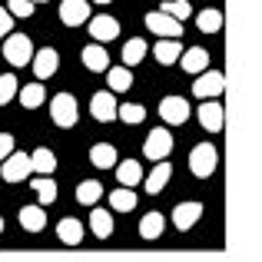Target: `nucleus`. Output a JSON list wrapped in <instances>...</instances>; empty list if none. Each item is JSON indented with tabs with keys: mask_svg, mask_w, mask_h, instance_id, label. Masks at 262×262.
<instances>
[{
	"mask_svg": "<svg viewBox=\"0 0 262 262\" xmlns=\"http://www.w3.org/2000/svg\"><path fill=\"white\" fill-rule=\"evenodd\" d=\"M90 229H93V236L110 239L113 236V216H110L106 209H100V206H93V212H90Z\"/></svg>",
	"mask_w": 262,
	"mask_h": 262,
	"instance_id": "nucleus-24",
	"label": "nucleus"
},
{
	"mask_svg": "<svg viewBox=\"0 0 262 262\" xmlns=\"http://www.w3.org/2000/svg\"><path fill=\"white\" fill-rule=\"evenodd\" d=\"M90 37H93V43H110V40H116L120 37V20L106 17V13L93 17L90 20Z\"/></svg>",
	"mask_w": 262,
	"mask_h": 262,
	"instance_id": "nucleus-11",
	"label": "nucleus"
},
{
	"mask_svg": "<svg viewBox=\"0 0 262 262\" xmlns=\"http://www.w3.org/2000/svg\"><path fill=\"white\" fill-rule=\"evenodd\" d=\"M146 27L156 33L160 40H179L183 37V24L179 20H173L169 13H163V10H149L146 13Z\"/></svg>",
	"mask_w": 262,
	"mask_h": 262,
	"instance_id": "nucleus-5",
	"label": "nucleus"
},
{
	"mask_svg": "<svg viewBox=\"0 0 262 262\" xmlns=\"http://www.w3.org/2000/svg\"><path fill=\"white\" fill-rule=\"evenodd\" d=\"M116 179H120V186L123 189H133L136 183H143V166L136 160H123V163H116Z\"/></svg>",
	"mask_w": 262,
	"mask_h": 262,
	"instance_id": "nucleus-17",
	"label": "nucleus"
},
{
	"mask_svg": "<svg viewBox=\"0 0 262 262\" xmlns=\"http://www.w3.org/2000/svg\"><path fill=\"white\" fill-rule=\"evenodd\" d=\"M83 67H86V70H93V73H106L110 70V53H106V47H103V43L83 47Z\"/></svg>",
	"mask_w": 262,
	"mask_h": 262,
	"instance_id": "nucleus-15",
	"label": "nucleus"
},
{
	"mask_svg": "<svg viewBox=\"0 0 262 262\" xmlns=\"http://www.w3.org/2000/svg\"><path fill=\"white\" fill-rule=\"evenodd\" d=\"M146 40H140V37H133V40H126L123 43V67H136L143 57H146Z\"/></svg>",
	"mask_w": 262,
	"mask_h": 262,
	"instance_id": "nucleus-28",
	"label": "nucleus"
},
{
	"mask_svg": "<svg viewBox=\"0 0 262 262\" xmlns=\"http://www.w3.org/2000/svg\"><path fill=\"white\" fill-rule=\"evenodd\" d=\"M30 163H33V176H53V169H57V156H53V149H47V146L33 149Z\"/></svg>",
	"mask_w": 262,
	"mask_h": 262,
	"instance_id": "nucleus-19",
	"label": "nucleus"
},
{
	"mask_svg": "<svg viewBox=\"0 0 262 262\" xmlns=\"http://www.w3.org/2000/svg\"><path fill=\"white\" fill-rule=\"evenodd\" d=\"M160 120L169 123V126H183V123L189 120V103H186L183 96H166V100L160 103Z\"/></svg>",
	"mask_w": 262,
	"mask_h": 262,
	"instance_id": "nucleus-9",
	"label": "nucleus"
},
{
	"mask_svg": "<svg viewBox=\"0 0 262 262\" xmlns=\"http://www.w3.org/2000/svg\"><path fill=\"white\" fill-rule=\"evenodd\" d=\"M20 226H24L27 232H40L47 226V209L43 206H24V209H20Z\"/></svg>",
	"mask_w": 262,
	"mask_h": 262,
	"instance_id": "nucleus-23",
	"label": "nucleus"
},
{
	"mask_svg": "<svg viewBox=\"0 0 262 262\" xmlns=\"http://www.w3.org/2000/svg\"><path fill=\"white\" fill-rule=\"evenodd\" d=\"M13 153H17V149H13V136L10 133H0V163H7Z\"/></svg>",
	"mask_w": 262,
	"mask_h": 262,
	"instance_id": "nucleus-37",
	"label": "nucleus"
},
{
	"mask_svg": "<svg viewBox=\"0 0 262 262\" xmlns=\"http://www.w3.org/2000/svg\"><path fill=\"white\" fill-rule=\"evenodd\" d=\"M179 60H183L186 73H206V70H209V53H206L203 47H189Z\"/></svg>",
	"mask_w": 262,
	"mask_h": 262,
	"instance_id": "nucleus-22",
	"label": "nucleus"
},
{
	"mask_svg": "<svg viewBox=\"0 0 262 262\" xmlns=\"http://www.w3.org/2000/svg\"><path fill=\"white\" fill-rule=\"evenodd\" d=\"M33 4H47V0H33Z\"/></svg>",
	"mask_w": 262,
	"mask_h": 262,
	"instance_id": "nucleus-41",
	"label": "nucleus"
},
{
	"mask_svg": "<svg viewBox=\"0 0 262 262\" xmlns=\"http://www.w3.org/2000/svg\"><path fill=\"white\" fill-rule=\"evenodd\" d=\"M110 206H113L116 212H129V209H136V192L133 189H113L110 192Z\"/></svg>",
	"mask_w": 262,
	"mask_h": 262,
	"instance_id": "nucleus-29",
	"label": "nucleus"
},
{
	"mask_svg": "<svg viewBox=\"0 0 262 262\" xmlns=\"http://www.w3.org/2000/svg\"><path fill=\"white\" fill-rule=\"evenodd\" d=\"M57 70H60V53L53 50V47H43V50H37V57H33V73H37V83L50 80Z\"/></svg>",
	"mask_w": 262,
	"mask_h": 262,
	"instance_id": "nucleus-12",
	"label": "nucleus"
},
{
	"mask_svg": "<svg viewBox=\"0 0 262 262\" xmlns=\"http://www.w3.org/2000/svg\"><path fill=\"white\" fill-rule=\"evenodd\" d=\"M106 80H110V93H123V90L133 86V73H129V67H110Z\"/></svg>",
	"mask_w": 262,
	"mask_h": 262,
	"instance_id": "nucleus-26",
	"label": "nucleus"
},
{
	"mask_svg": "<svg viewBox=\"0 0 262 262\" xmlns=\"http://www.w3.org/2000/svg\"><path fill=\"white\" fill-rule=\"evenodd\" d=\"M120 120L123 123H143L146 120V106H140V103H123L120 106Z\"/></svg>",
	"mask_w": 262,
	"mask_h": 262,
	"instance_id": "nucleus-35",
	"label": "nucleus"
},
{
	"mask_svg": "<svg viewBox=\"0 0 262 262\" xmlns=\"http://www.w3.org/2000/svg\"><path fill=\"white\" fill-rule=\"evenodd\" d=\"M50 116H53V123H57L60 129L77 126V120H80V106H77V100H73L70 93H57V96L50 100Z\"/></svg>",
	"mask_w": 262,
	"mask_h": 262,
	"instance_id": "nucleus-2",
	"label": "nucleus"
},
{
	"mask_svg": "<svg viewBox=\"0 0 262 262\" xmlns=\"http://www.w3.org/2000/svg\"><path fill=\"white\" fill-rule=\"evenodd\" d=\"M93 4H113V0H93Z\"/></svg>",
	"mask_w": 262,
	"mask_h": 262,
	"instance_id": "nucleus-39",
	"label": "nucleus"
},
{
	"mask_svg": "<svg viewBox=\"0 0 262 262\" xmlns=\"http://www.w3.org/2000/svg\"><path fill=\"white\" fill-rule=\"evenodd\" d=\"M57 236H60L63 246H80V243H83V223L73 219V216L60 219V223H57Z\"/></svg>",
	"mask_w": 262,
	"mask_h": 262,
	"instance_id": "nucleus-16",
	"label": "nucleus"
},
{
	"mask_svg": "<svg viewBox=\"0 0 262 262\" xmlns=\"http://www.w3.org/2000/svg\"><path fill=\"white\" fill-rule=\"evenodd\" d=\"M30 183H33V192H37V206H50L57 199V183L50 176H37Z\"/></svg>",
	"mask_w": 262,
	"mask_h": 262,
	"instance_id": "nucleus-27",
	"label": "nucleus"
},
{
	"mask_svg": "<svg viewBox=\"0 0 262 262\" xmlns=\"http://www.w3.org/2000/svg\"><path fill=\"white\" fill-rule=\"evenodd\" d=\"M0 232H4V219H0Z\"/></svg>",
	"mask_w": 262,
	"mask_h": 262,
	"instance_id": "nucleus-40",
	"label": "nucleus"
},
{
	"mask_svg": "<svg viewBox=\"0 0 262 262\" xmlns=\"http://www.w3.org/2000/svg\"><path fill=\"white\" fill-rule=\"evenodd\" d=\"M0 176H4L7 183H24L27 176H33L30 153H13L7 163H0Z\"/></svg>",
	"mask_w": 262,
	"mask_h": 262,
	"instance_id": "nucleus-8",
	"label": "nucleus"
},
{
	"mask_svg": "<svg viewBox=\"0 0 262 262\" xmlns=\"http://www.w3.org/2000/svg\"><path fill=\"white\" fill-rule=\"evenodd\" d=\"M160 10H163V13H169L173 20H179V24L192 17V7H189V0H163V7H160Z\"/></svg>",
	"mask_w": 262,
	"mask_h": 262,
	"instance_id": "nucleus-33",
	"label": "nucleus"
},
{
	"mask_svg": "<svg viewBox=\"0 0 262 262\" xmlns=\"http://www.w3.org/2000/svg\"><path fill=\"white\" fill-rule=\"evenodd\" d=\"M33 7H37L33 0H7V10L13 13V20H27L33 13Z\"/></svg>",
	"mask_w": 262,
	"mask_h": 262,
	"instance_id": "nucleus-36",
	"label": "nucleus"
},
{
	"mask_svg": "<svg viewBox=\"0 0 262 262\" xmlns=\"http://www.w3.org/2000/svg\"><path fill=\"white\" fill-rule=\"evenodd\" d=\"M90 163H93L96 169H113L116 163H120L116 146H113V143H96V146L90 149Z\"/></svg>",
	"mask_w": 262,
	"mask_h": 262,
	"instance_id": "nucleus-18",
	"label": "nucleus"
},
{
	"mask_svg": "<svg viewBox=\"0 0 262 262\" xmlns=\"http://www.w3.org/2000/svg\"><path fill=\"white\" fill-rule=\"evenodd\" d=\"M196 27L203 33H219L223 30V10H203L196 17Z\"/></svg>",
	"mask_w": 262,
	"mask_h": 262,
	"instance_id": "nucleus-31",
	"label": "nucleus"
},
{
	"mask_svg": "<svg viewBox=\"0 0 262 262\" xmlns=\"http://www.w3.org/2000/svg\"><path fill=\"white\" fill-rule=\"evenodd\" d=\"M223 90H226V77L219 70H206V73H199L196 77V83H192V93L199 96V100H216V96H223Z\"/></svg>",
	"mask_w": 262,
	"mask_h": 262,
	"instance_id": "nucleus-7",
	"label": "nucleus"
},
{
	"mask_svg": "<svg viewBox=\"0 0 262 262\" xmlns=\"http://www.w3.org/2000/svg\"><path fill=\"white\" fill-rule=\"evenodd\" d=\"M153 53H156V63H163V67H173L176 60L183 57V43H179V40H156Z\"/></svg>",
	"mask_w": 262,
	"mask_h": 262,
	"instance_id": "nucleus-21",
	"label": "nucleus"
},
{
	"mask_svg": "<svg viewBox=\"0 0 262 262\" xmlns=\"http://www.w3.org/2000/svg\"><path fill=\"white\" fill-rule=\"evenodd\" d=\"M17 93H20L17 77H13V73H4V77H0V106H7Z\"/></svg>",
	"mask_w": 262,
	"mask_h": 262,
	"instance_id": "nucleus-34",
	"label": "nucleus"
},
{
	"mask_svg": "<svg viewBox=\"0 0 262 262\" xmlns=\"http://www.w3.org/2000/svg\"><path fill=\"white\" fill-rule=\"evenodd\" d=\"M90 113L100 123H113V120H120V103H116V96L110 93V90H100V93H93V100H90Z\"/></svg>",
	"mask_w": 262,
	"mask_h": 262,
	"instance_id": "nucleus-6",
	"label": "nucleus"
},
{
	"mask_svg": "<svg viewBox=\"0 0 262 262\" xmlns=\"http://www.w3.org/2000/svg\"><path fill=\"white\" fill-rule=\"evenodd\" d=\"M33 40L27 37V33H10V37L4 40V60L10 67H27L33 63Z\"/></svg>",
	"mask_w": 262,
	"mask_h": 262,
	"instance_id": "nucleus-1",
	"label": "nucleus"
},
{
	"mask_svg": "<svg viewBox=\"0 0 262 262\" xmlns=\"http://www.w3.org/2000/svg\"><path fill=\"white\" fill-rule=\"evenodd\" d=\"M196 116H199V126H203L206 133H219V129H223V120H226L223 103H219V100H206V103H199Z\"/></svg>",
	"mask_w": 262,
	"mask_h": 262,
	"instance_id": "nucleus-10",
	"label": "nucleus"
},
{
	"mask_svg": "<svg viewBox=\"0 0 262 262\" xmlns=\"http://www.w3.org/2000/svg\"><path fill=\"white\" fill-rule=\"evenodd\" d=\"M169 176H173V166H169V160H163V163H156V169L149 173L146 179H143V186H146V192H163L166 189V183H169Z\"/></svg>",
	"mask_w": 262,
	"mask_h": 262,
	"instance_id": "nucleus-20",
	"label": "nucleus"
},
{
	"mask_svg": "<svg viewBox=\"0 0 262 262\" xmlns=\"http://www.w3.org/2000/svg\"><path fill=\"white\" fill-rule=\"evenodd\" d=\"M163 229H166V219H163L160 212H146V216L140 219V236L143 239H160Z\"/></svg>",
	"mask_w": 262,
	"mask_h": 262,
	"instance_id": "nucleus-25",
	"label": "nucleus"
},
{
	"mask_svg": "<svg viewBox=\"0 0 262 262\" xmlns=\"http://www.w3.org/2000/svg\"><path fill=\"white\" fill-rule=\"evenodd\" d=\"M17 96H20V103H24L27 110H37L40 103L47 100V93H43V83H27V86L20 90Z\"/></svg>",
	"mask_w": 262,
	"mask_h": 262,
	"instance_id": "nucleus-30",
	"label": "nucleus"
},
{
	"mask_svg": "<svg viewBox=\"0 0 262 262\" xmlns=\"http://www.w3.org/2000/svg\"><path fill=\"white\" fill-rule=\"evenodd\" d=\"M100 196H103V186L96 183V179H83V183L77 186V199H80L83 206H93Z\"/></svg>",
	"mask_w": 262,
	"mask_h": 262,
	"instance_id": "nucleus-32",
	"label": "nucleus"
},
{
	"mask_svg": "<svg viewBox=\"0 0 262 262\" xmlns=\"http://www.w3.org/2000/svg\"><path fill=\"white\" fill-rule=\"evenodd\" d=\"M216 163H219V153H216V146H212V143H199V146H192V153H189L192 176L209 179L212 173H216Z\"/></svg>",
	"mask_w": 262,
	"mask_h": 262,
	"instance_id": "nucleus-3",
	"label": "nucleus"
},
{
	"mask_svg": "<svg viewBox=\"0 0 262 262\" xmlns=\"http://www.w3.org/2000/svg\"><path fill=\"white\" fill-rule=\"evenodd\" d=\"M60 20L67 27H80V24H90V0H63L60 4Z\"/></svg>",
	"mask_w": 262,
	"mask_h": 262,
	"instance_id": "nucleus-13",
	"label": "nucleus"
},
{
	"mask_svg": "<svg viewBox=\"0 0 262 262\" xmlns=\"http://www.w3.org/2000/svg\"><path fill=\"white\" fill-rule=\"evenodd\" d=\"M10 33H13V13L0 7V37H10Z\"/></svg>",
	"mask_w": 262,
	"mask_h": 262,
	"instance_id": "nucleus-38",
	"label": "nucleus"
},
{
	"mask_svg": "<svg viewBox=\"0 0 262 262\" xmlns=\"http://www.w3.org/2000/svg\"><path fill=\"white\" fill-rule=\"evenodd\" d=\"M199 219H203V203H196V199H192V203H179L176 209H173V226H176L179 232L192 229Z\"/></svg>",
	"mask_w": 262,
	"mask_h": 262,
	"instance_id": "nucleus-14",
	"label": "nucleus"
},
{
	"mask_svg": "<svg viewBox=\"0 0 262 262\" xmlns=\"http://www.w3.org/2000/svg\"><path fill=\"white\" fill-rule=\"evenodd\" d=\"M169 153H173V133H169L166 126L149 129L146 143H143V156H146V160H153V163H163Z\"/></svg>",
	"mask_w": 262,
	"mask_h": 262,
	"instance_id": "nucleus-4",
	"label": "nucleus"
}]
</instances>
